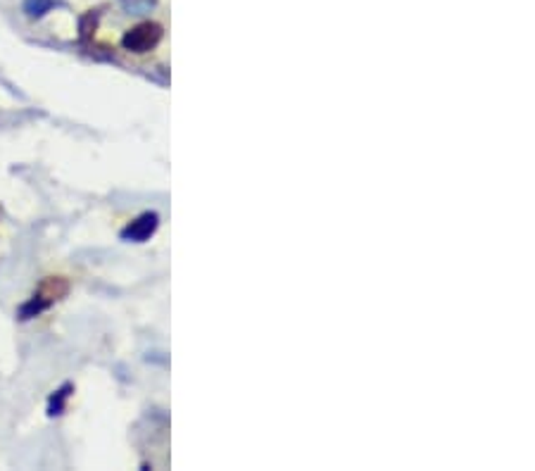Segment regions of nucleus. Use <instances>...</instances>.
Here are the masks:
<instances>
[{"instance_id":"6","label":"nucleus","mask_w":535,"mask_h":471,"mask_svg":"<svg viewBox=\"0 0 535 471\" xmlns=\"http://www.w3.org/2000/svg\"><path fill=\"white\" fill-rule=\"evenodd\" d=\"M53 5H55L53 0H27V3H24V10H27L29 17H43Z\"/></svg>"},{"instance_id":"5","label":"nucleus","mask_w":535,"mask_h":471,"mask_svg":"<svg viewBox=\"0 0 535 471\" xmlns=\"http://www.w3.org/2000/svg\"><path fill=\"white\" fill-rule=\"evenodd\" d=\"M69 390H71V385L67 383V385H62V388L57 390L53 397H50V405H48V414L50 417L60 414V412L64 409V402H67V397H69Z\"/></svg>"},{"instance_id":"3","label":"nucleus","mask_w":535,"mask_h":471,"mask_svg":"<svg viewBox=\"0 0 535 471\" xmlns=\"http://www.w3.org/2000/svg\"><path fill=\"white\" fill-rule=\"evenodd\" d=\"M67 291H69L67 279H62V277H48V279H45L43 284H41V288H38L36 296L43 298L48 305H53L55 300H60V298L67 296Z\"/></svg>"},{"instance_id":"1","label":"nucleus","mask_w":535,"mask_h":471,"mask_svg":"<svg viewBox=\"0 0 535 471\" xmlns=\"http://www.w3.org/2000/svg\"><path fill=\"white\" fill-rule=\"evenodd\" d=\"M160 38H162V26L153 22H143V24H136L134 29H129L127 34H124L122 43L124 48L131 52H148L160 43Z\"/></svg>"},{"instance_id":"2","label":"nucleus","mask_w":535,"mask_h":471,"mask_svg":"<svg viewBox=\"0 0 535 471\" xmlns=\"http://www.w3.org/2000/svg\"><path fill=\"white\" fill-rule=\"evenodd\" d=\"M158 221L160 217L155 212H143L139 219H134L131 224L122 231V238L124 240H136V243H143V240H148L150 236L155 233V228H158Z\"/></svg>"},{"instance_id":"4","label":"nucleus","mask_w":535,"mask_h":471,"mask_svg":"<svg viewBox=\"0 0 535 471\" xmlns=\"http://www.w3.org/2000/svg\"><path fill=\"white\" fill-rule=\"evenodd\" d=\"M48 307H50V305L45 303L43 298L34 296L27 305L19 307V319H31V317H36V314H41L43 310H48Z\"/></svg>"}]
</instances>
